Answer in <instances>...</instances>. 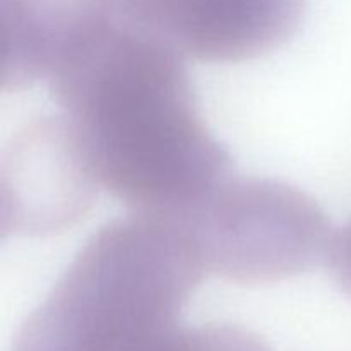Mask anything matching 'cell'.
<instances>
[{"instance_id": "6da1fadb", "label": "cell", "mask_w": 351, "mask_h": 351, "mask_svg": "<svg viewBox=\"0 0 351 351\" xmlns=\"http://www.w3.org/2000/svg\"><path fill=\"white\" fill-rule=\"evenodd\" d=\"M47 81L99 187L134 213L178 218L232 175L184 57L108 10L62 51Z\"/></svg>"}, {"instance_id": "7a4b0ae2", "label": "cell", "mask_w": 351, "mask_h": 351, "mask_svg": "<svg viewBox=\"0 0 351 351\" xmlns=\"http://www.w3.org/2000/svg\"><path fill=\"white\" fill-rule=\"evenodd\" d=\"M177 219L206 274L240 285L295 278L326 259L331 226L308 194L278 180L226 177Z\"/></svg>"}, {"instance_id": "3957f363", "label": "cell", "mask_w": 351, "mask_h": 351, "mask_svg": "<svg viewBox=\"0 0 351 351\" xmlns=\"http://www.w3.org/2000/svg\"><path fill=\"white\" fill-rule=\"evenodd\" d=\"M113 19L168 45L182 57L228 64L287 43L307 0H103Z\"/></svg>"}, {"instance_id": "277c9868", "label": "cell", "mask_w": 351, "mask_h": 351, "mask_svg": "<svg viewBox=\"0 0 351 351\" xmlns=\"http://www.w3.org/2000/svg\"><path fill=\"white\" fill-rule=\"evenodd\" d=\"M99 184L64 115L24 125L2 156V232L48 237L71 230L93 208Z\"/></svg>"}, {"instance_id": "5b68a950", "label": "cell", "mask_w": 351, "mask_h": 351, "mask_svg": "<svg viewBox=\"0 0 351 351\" xmlns=\"http://www.w3.org/2000/svg\"><path fill=\"white\" fill-rule=\"evenodd\" d=\"M326 261L332 278L351 295V219L338 232H332Z\"/></svg>"}]
</instances>
